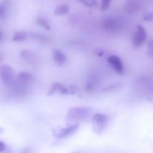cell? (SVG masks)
Wrapping results in <instances>:
<instances>
[{
  "mask_svg": "<svg viewBox=\"0 0 153 153\" xmlns=\"http://www.w3.org/2000/svg\"><path fill=\"white\" fill-rule=\"evenodd\" d=\"M79 127V124L76 123H73L72 125L68 126L61 128L55 133V137L58 139H63L69 137L71 134H74L78 130Z\"/></svg>",
  "mask_w": 153,
  "mask_h": 153,
  "instance_id": "cell-7",
  "label": "cell"
},
{
  "mask_svg": "<svg viewBox=\"0 0 153 153\" xmlns=\"http://www.w3.org/2000/svg\"><path fill=\"white\" fill-rule=\"evenodd\" d=\"M52 58L54 61L58 64V66H61L65 64L67 61V56L65 54L59 49H55L52 50Z\"/></svg>",
  "mask_w": 153,
  "mask_h": 153,
  "instance_id": "cell-10",
  "label": "cell"
},
{
  "mask_svg": "<svg viewBox=\"0 0 153 153\" xmlns=\"http://www.w3.org/2000/svg\"><path fill=\"white\" fill-rule=\"evenodd\" d=\"M144 19L148 21H153V12L152 13H150L149 14H148L147 16H145Z\"/></svg>",
  "mask_w": 153,
  "mask_h": 153,
  "instance_id": "cell-20",
  "label": "cell"
},
{
  "mask_svg": "<svg viewBox=\"0 0 153 153\" xmlns=\"http://www.w3.org/2000/svg\"><path fill=\"white\" fill-rule=\"evenodd\" d=\"M92 113V108L90 107L72 108L67 112L66 119L68 121H84L88 119Z\"/></svg>",
  "mask_w": 153,
  "mask_h": 153,
  "instance_id": "cell-1",
  "label": "cell"
},
{
  "mask_svg": "<svg viewBox=\"0 0 153 153\" xmlns=\"http://www.w3.org/2000/svg\"><path fill=\"white\" fill-rule=\"evenodd\" d=\"M109 122V117L105 114L97 113L92 117V125L94 131L97 134H100L107 128Z\"/></svg>",
  "mask_w": 153,
  "mask_h": 153,
  "instance_id": "cell-2",
  "label": "cell"
},
{
  "mask_svg": "<svg viewBox=\"0 0 153 153\" xmlns=\"http://www.w3.org/2000/svg\"><path fill=\"white\" fill-rule=\"evenodd\" d=\"M107 61L110 67L120 75L124 74V67L122 62V60L117 55H112L108 57Z\"/></svg>",
  "mask_w": 153,
  "mask_h": 153,
  "instance_id": "cell-6",
  "label": "cell"
},
{
  "mask_svg": "<svg viewBox=\"0 0 153 153\" xmlns=\"http://www.w3.org/2000/svg\"><path fill=\"white\" fill-rule=\"evenodd\" d=\"M141 8V4L137 0H128L124 4L125 11L129 13H134L138 12Z\"/></svg>",
  "mask_w": 153,
  "mask_h": 153,
  "instance_id": "cell-9",
  "label": "cell"
},
{
  "mask_svg": "<svg viewBox=\"0 0 153 153\" xmlns=\"http://www.w3.org/2000/svg\"><path fill=\"white\" fill-rule=\"evenodd\" d=\"M36 22L37 24H38L40 26L43 27L44 29L47 30V31H49L51 29V25L49 24V21L46 19L43 16H38V17L36 19Z\"/></svg>",
  "mask_w": 153,
  "mask_h": 153,
  "instance_id": "cell-14",
  "label": "cell"
},
{
  "mask_svg": "<svg viewBox=\"0 0 153 153\" xmlns=\"http://www.w3.org/2000/svg\"><path fill=\"white\" fill-rule=\"evenodd\" d=\"M146 54H147L148 56L153 58V40H149L148 42Z\"/></svg>",
  "mask_w": 153,
  "mask_h": 153,
  "instance_id": "cell-17",
  "label": "cell"
},
{
  "mask_svg": "<svg viewBox=\"0 0 153 153\" xmlns=\"http://www.w3.org/2000/svg\"><path fill=\"white\" fill-rule=\"evenodd\" d=\"M28 34L25 31H15L13 33V36L12 37V40L14 42H20V41H25L27 39Z\"/></svg>",
  "mask_w": 153,
  "mask_h": 153,
  "instance_id": "cell-13",
  "label": "cell"
},
{
  "mask_svg": "<svg viewBox=\"0 0 153 153\" xmlns=\"http://www.w3.org/2000/svg\"><path fill=\"white\" fill-rule=\"evenodd\" d=\"M5 149H6L5 144H4L2 141H0V152L2 153L4 150H5Z\"/></svg>",
  "mask_w": 153,
  "mask_h": 153,
  "instance_id": "cell-19",
  "label": "cell"
},
{
  "mask_svg": "<svg viewBox=\"0 0 153 153\" xmlns=\"http://www.w3.org/2000/svg\"><path fill=\"white\" fill-rule=\"evenodd\" d=\"M79 1L90 8H94V7H97L98 6V1L97 0H79Z\"/></svg>",
  "mask_w": 153,
  "mask_h": 153,
  "instance_id": "cell-15",
  "label": "cell"
},
{
  "mask_svg": "<svg viewBox=\"0 0 153 153\" xmlns=\"http://www.w3.org/2000/svg\"><path fill=\"white\" fill-rule=\"evenodd\" d=\"M70 11V6L68 4H62L58 5L55 10V14L56 16H64L67 14Z\"/></svg>",
  "mask_w": 153,
  "mask_h": 153,
  "instance_id": "cell-12",
  "label": "cell"
},
{
  "mask_svg": "<svg viewBox=\"0 0 153 153\" xmlns=\"http://www.w3.org/2000/svg\"><path fill=\"white\" fill-rule=\"evenodd\" d=\"M146 39H147V33L145 28L142 25H137L132 39L134 46L136 48L140 47L146 42Z\"/></svg>",
  "mask_w": 153,
  "mask_h": 153,
  "instance_id": "cell-5",
  "label": "cell"
},
{
  "mask_svg": "<svg viewBox=\"0 0 153 153\" xmlns=\"http://www.w3.org/2000/svg\"><path fill=\"white\" fill-rule=\"evenodd\" d=\"M0 77L4 85L10 86L14 82V72L8 64H3L0 67Z\"/></svg>",
  "mask_w": 153,
  "mask_h": 153,
  "instance_id": "cell-3",
  "label": "cell"
},
{
  "mask_svg": "<svg viewBox=\"0 0 153 153\" xmlns=\"http://www.w3.org/2000/svg\"><path fill=\"white\" fill-rule=\"evenodd\" d=\"M75 153H80V152H75Z\"/></svg>",
  "mask_w": 153,
  "mask_h": 153,
  "instance_id": "cell-21",
  "label": "cell"
},
{
  "mask_svg": "<svg viewBox=\"0 0 153 153\" xmlns=\"http://www.w3.org/2000/svg\"><path fill=\"white\" fill-rule=\"evenodd\" d=\"M33 80L32 75L28 73H25V72H22L18 75L17 81L21 82V83L25 84V85H28L31 83Z\"/></svg>",
  "mask_w": 153,
  "mask_h": 153,
  "instance_id": "cell-11",
  "label": "cell"
},
{
  "mask_svg": "<svg viewBox=\"0 0 153 153\" xmlns=\"http://www.w3.org/2000/svg\"><path fill=\"white\" fill-rule=\"evenodd\" d=\"M20 57L24 60H30L31 58V52L29 50H22L20 52Z\"/></svg>",
  "mask_w": 153,
  "mask_h": 153,
  "instance_id": "cell-18",
  "label": "cell"
},
{
  "mask_svg": "<svg viewBox=\"0 0 153 153\" xmlns=\"http://www.w3.org/2000/svg\"><path fill=\"white\" fill-rule=\"evenodd\" d=\"M102 27L107 32L117 33L123 28V23L120 20L114 17H107L102 21Z\"/></svg>",
  "mask_w": 153,
  "mask_h": 153,
  "instance_id": "cell-4",
  "label": "cell"
},
{
  "mask_svg": "<svg viewBox=\"0 0 153 153\" xmlns=\"http://www.w3.org/2000/svg\"><path fill=\"white\" fill-rule=\"evenodd\" d=\"M111 1L112 0H101V5H100V8H101L102 11H105V10H108V9L110 7Z\"/></svg>",
  "mask_w": 153,
  "mask_h": 153,
  "instance_id": "cell-16",
  "label": "cell"
},
{
  "mask_svg": "<svg viewBox=\"0 0 153 153\" xmlns=\"http://www.w3.org/2000/svg\"><path fill=\"white\" fill-rule=\"evenodd\" d=\"M75 91H76V88H70H70H67V87L64 86L61 84L55 82L52 85V87L49 89V92H48V95H53L55 93H58V94H63V95H67V94H73V93H75Z\"/></svg>",
  "mask_w": 153,
  "mask_h": 153,
  "instance_id": "cell-8",
  "label": "cell"
}]
</instances>
